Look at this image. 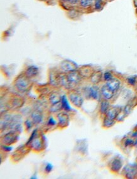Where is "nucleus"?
Listing matches in <instances>:
<instances>
[{"instance_id": "1", "label": "nucleus", "mask_w": 137, "mask_h": 179, "mask_svg": "<svg viewBox=\"0 0 137 179\" xmlns=\"http://www.w3.org/2000/svg\"><path fill=\"white\" fill-rule=\"evenodd\" d=\"M25 73L20 74L15 80V86L18 91L25 92L27 91L31 85L30 80Z\"/></svg>"}, {"instance_id": "2", "label": "nucleus", "mask_w": 137, "mask_h": 179, "mask_svg": "<svg viewBox=\"0 0 137 179\" xmlns=\"http://www.w3.org/2000/svg\"><path fill=\"white\" fill-rule=\"evenodd\" d=\"M80 76L81 75H80L79 72L76 71V70L72 71V72H68V73L66 75L68 87L77 84L80 80Z\"/></svg>"}, {"instance_id": "3", "label": "nucleus", "mask_w": 137, "mask_h": 179, "mask_svg": "<svg viewBox=\"0 0 137 179\" xmlns=\"http://www.w3.org/2000/svg\"><path fill=\"white\" fill-rule=\"evenodd\" d=\"M94 1V0H80L77 8L83 14L84 13L83 11H88L90 10L94 11L93 8Z\"/></svg>"}, {"instance_id": "4", "label": "nucleus", "mask_w": 137, "mask_h": 179, "mask_svg": "<svg viewBox=\"0 0 137 179\" xmlns=\"http://www.w3.org/2000/svg\"><path fill=\"white\" fill-rule=\"evenodd\" d=\"M125 176L128 178H134L137 175V165L130 164L127 165L124 169Z\"/></svg>"}, {"instance_id": "5", "label": "nucleus", "mask_w": 137, "mask_h": 179, "mask_svg": "<svg viewBox=\"0 0 137 179\" xmlns=\"http://www.w3.org/2000/svg\"><path fill=\"white\" fill-rule=\"evenodd\" d=\"M85 95L88 98H92L94 100H97L99 97V89L97 87L93 86L90 87H86L84 90Z\"/></svg>"}, {"instance_id": "6", "label": "nucleus", "mask_w": 137, "mask_h": 179, "mask_svg": "<svg viewBox=\"0 0 137 179\" xmlns=\"http://www.w3.org/2000/svg\"><path fill=\"white\" fill-rule=\"evenodd\" d=\"M70 98V101L72 103V104L73 105H75L76 107L78 108H80L83 103V98L82 97V96L78 93L76 91L74 92H71L69 96Z\"/></svg>"}, {"instance_id": "7", "label": "nucleus", "mask_w": 137, "mask_h": 179, "mask_svg": "<svg viewBox=\"0 0 137 179\" xmlns=\"http://www.w3.org/2000/svg\"><path fill=\"white\" fill-rule=\"evenodd\" d=\"M80 0H60L61 6L66 11L76 8Z\"/></svg>"}, {"instance_id": "8", "label": "nucleus", "mask_w": 137, "mask_h": 179, "mask_svg": "<svg viewBox=\"0 0 137 179\" xmlns=\"http://www.w3.org/2000/svg\"><path fill=\"white\" fill-rule=\"evenodd\" d=\"M60 68L63 72L68 73L76 70L77 68V66L74 62L70 60H65L61 63Z\"/></svg>"}, {"instance_id": "9", "label": "nucleus", "mask_w": 137, "mask_h": 179, "mask_svg": "<svg viewBox=\"0 0 137 179\" xmlns=\"http://www.w3.org/2000/svg\"><path fill=\"white\" fill-rule=\"evenodd\" d=\"M18 136L15 132H10L4 136L3 142L6 145H10L18 140Z\"/></svg>"}, {"instance_id": "10", "label": "nucleus", "mask_w": 137, "mask_h": 179, "mask_svg": "<svg viewBox=\"0 0 137 179\" xmlns=\"http://www.w3.org/2000/svg\"><path fill=\"white\" fill-rule=\"evenodd\" d=\"M121 111V108L119 106H113L109 109L106 115V117L110 119L115 120Z\"/></svg>"}, {"instance_id": "11", "label": "nucleus", "mask_w": 137, "mask_h": 179, "mask_svg": "<svg viewBox=\"0 0 137 179\" xmlns=\"http://www.w3.org/2000/svg\"><path fill=\"white\" fill-rule=\"evenodd\" d=\"M82 12H81L78 8H75L73 9H71L70 10H68L66 12V15L68 18H69L71 20H76L80 18V16L82 15Z\"/></svg>"}, {"instance_id": "12", "label": "nucleus", "mask_w": 137, "mask_h": 179, "mask_svg": "<svg viewBox=\"0 0 137 179\" xmlns=\"http://www.w3.org/2000/svg\"><path fill=\"white\" fill-rule=\"evenodd\" d=\"M106 85L108 86V87L111 89V91L115 93L119 89L121 83L118 79L113 78L111 80L107 82Z\"/></svg>"}, {"instance_id": "13", "label": "nucleus", "mask_w": 137, "mask_h": 179, "mask_svg": "<svg viewBox=\"0 0 137 179\" xmlns=\"http://www.w3.org/2000/svg\"><path fill=\"white\" fill-rule=\"evenodd\" d=\"M123 166V162L119 158H114L110 164V168L113 172H118Z\"/></svg>"}, {"instance_id": "14", "label": "nucleus", "mask_w": 137, "mask_h": 179, "mask_svg": "<svg viewBox=\"0 0 137 179\" xmlns=\"http://www.w3.org/2000/svg\"><path fill=\"white\" fill-rule=\"evenodd\" d=\"M58 118L59 120V125L61 127H65L69 124V117L66 113L62 112L58 114Z\"/></svg>"}, {"instance_id": "15", "label": "nucleus", "mask_w": 137, "mask_h": 179, "mask_svg": "<svg viewBox=\"0 0 137 179\" xmlns=\"http://www.w3.org/2000/svg\"><path fill=\"white\" fill-rule=\"evenodd\" d=\"M101 93L104 98L108 100L113 98L114 94V93L111 90L107 85L103 86V87L101 88Z\"/></svg>"}, {"instance_id": "16", "label": "nucleus", "mask_w": 137, "mask_h": 179, "mask_svg": "<svg viewBox=\"0 0 137 179\" xmlns=\"http://www.w3.org/2000/svg\"><path fill=\"white\" fill-rule=\"evenodd\" d=\"M39 73V68L35 65H30L28 67L25 72V74L29 77L32 78L35 77Z\"/></svg>"}, {"instance_id": "17", "label": "nucleus", "mask_w": 137, "mask_h": 179, "mask_svg": "<svg viewBox=\"0 0 137 179\" xmlns=\"http://www.w3.org/2000/svg\"><path fill=\"white\" fill-rule=\"evenodd\" d=\"M107 1L105 0H94V10L96 12H101L103 10L106 5Z\"/></svg>"}, {"instance_id": "18", "label": "nucleus", "mask_w": 137, "mask_h": 179, "mask_svg": "<svg viewBox=\"0 0 137 179\" xmlns=\"http://www.w3.org/2000/svg\"><path fill=\"white\" fill-rule=\"evenodd\" d=\"M80 75L83 77H90V76L92 75L93 73L92 69L90 67H82L80 70L78 71Z\"/></svg>"}, {"instance_id": "19", "label": "nucleus", "mask_w": 137, "mask_h": 179, "mask_svg": "<svg viewBox=\"0 0 137 179\" xmlns=\"http://www.w3.org/2000/svg\"><path fill=\"white\" fill-rule=\"evenodd\" d=\"M102 77H103V74L101 71L94 72L92 75L90 76V80L93 84H97L101 82Z\"/></svg>"}, {"instance_id": "20", "label": "nucleus", "mask_w": 137, "mask_h": 179, "mask_svg": "<svg viewBox=\"0 0 137 179\" xmlns=\"http://www.w3.org/2000/svg\"><path fill=\"white\" fill-rule=\"evenodd\" d=\"M32 119L34 123H40L42 122L43 117L39 111H35L32 114Z\"/></svg>"}, {"instance_id": "21", "label": "nucleus", "mask_w": 137, "mask_h": 179, "mask_svg": "<svg viewBox=\"0 0 137 179\" xmlns=\"http://www.w3.org/2000/svg\"><path fill=\"white\" fill-rule=\"evenodd\" d=\"M50 100L53 105H55L61 101V97L60 96L59 93L56 92H53L50 96Z\"/></svg>"}, {"instance_id": "22", "label": "nucleus", "mask_w": 137, "mask_h": 179, "mask_svg": "<svg viewBox=\"0 0 137 179\" xmlns=\"http://www.w3.org/2000/svg\"><path fill=\"white\" fill-rule=\"evenodd\" d=\"M109 108H110V103L108 101V100L105 99L101 103L100 111L102 114H106Z\"/></svg>"}, {"instance_id": "23", "label": "nucleus", "mask_w": 137, "mask_h": 179, "mask_svg": "<svg viewBox=\"0 0 137 179\" xmlns=\"http://www.w3.org/2000/svg\"><path fill=\"white\" fill-rule=\"evenodd\" d=\"M32 147L35 151H40L42 148V143L40 139L39 138H35L31 143Z\"/></svg>"}, {"instance_id": "24", "label": "nucleus", "mask_w": 137, "mask_h": 179, "mask_svg": "<svg viewBox=\"0 0 137 179\" xmlns=\"http://www.w3.org/2000/svg\"><path fill=\"white\" fill-rule=\"evenodd\" d=\"M23 105V100L20 98H14L12 101V107L17 108Z\"/></svg>"}, {"instance_id": "25", "label": "nucleus", "mask_w": 137, "mask_h": 179, "mask_svg": "<svg viewBox=\"0 0 137 179\" xmlns=\"http://www.w3.org/2000/svg\"><path fill=\"white\" fill-rule=\"evenodd\" d=\"M61 104H62V107L66 110V111H70L71 110L69 102L66 97V96H63L61 97Z\"/></svg>"}, {"instance_id": "26", "label": "nucleus", "mask_w": 137, "mask_h": 179, "mask_svg": "<svg viewBox=\"0 0 137 179\" xmlns=\"http://www.w3.org/2000/svg\"><path fill=\"white\" fill-rule=\"evenodd\" d=\"M115 123L116 122L114 120L110 119L108 118L107 117H106L103 122V126L106 128H109V127H113L115 124Z\"/></svg>"}, {"instance_id": "27", "label": "nucleus", "mask_w": 137, "mask_h": 179, "mask_svg": "<svg viewBox=\"0 0 137 179\" xmlns=\"http://www.w3.org/2000/svg\"><path fill=\"white\" fill-rule=\"evenodd\" d=\"M134 140H133L131 138H126L124 141V146H125V148H128L134 146Z\"/></svg>"}, {"instance_id": "28", "label": "nucleus", "mask_w": 137, "mask_h": 179, "mask_svg": "<svg viewBox=\"0 0 137 179\" xmlns=\"http://www.w3.org/2000/svg\"><path fill=\"white\" fill-rule=\"evenodd\" d=\"M61 106H62L61 102V103L60 102V103H58L57 104L53 105V106L51 108V111H53V112H56V111L60 110L61 108Z\"/></svg>"}, {"instance_id": "29", "label": "nucleus", "mask_w": 137, "mask_h": 179, "mask_svg": "<svg viewBox=\"0 0 137 179\" xmlns=\"http://www.w3.org/2000/svg\"><path fill=\"white\" fill-rule=\"evenodd\" d=\"M104 80L106 81H107V82L110 80H111L113 78L112 73L111 72H109V71L106 72L104 73Z\"/></svg>"}, {"instance_id": "30", "label": "nucleus", "mask_w": 137, "mask_h": 179, "mask_svg": "<svg viewBox=\"0 0 137 179\" xmlns=\"http://www.w3.org/2000/svg\"><path fill=\"white\" fill-rule=\"evenodd\" d=\"M127 82L131 85H134L136 82V77L131 76L127 79Z\"/></svg>"}, {"instance_id": "31", "label": "nucleus", "mask_w": 137, "mask_h": 179, "mask_svg": "<svg viewBox=\"0 0 137 179\" xmlns=\"http://www.w3.org/2000/svg\"><path fill=\"white\" fill-rule=\"evenodd\" d=\"M36 133H37V130H35L34 131V132L32 133V135H31V136H30V138L29 140L28 141V142H27V144H29L31 143H32V141L35 138V134H36Z\"/></svg>"}, {"instance_id": "32", "label": "nucleus", "mask_w": 137, "mask_h": 179, "mask_svg": "<svg viewBox=\"0 0 137 179\" xmlns=\"http://www.w3.org/2000/svg\"><path fill=\"white\" fill-rule=\"evenodd\" d=\"M53 170V165L50 163H47L46 166L45 167V171L47 173H50Z\"/></svg>"}, {"instance_id": "33", "label": "nucleus", "mask_w": 137, "mask_h": 179, "mask_svg": "<svg viewBox=\"0 0 137 179\" xmlns=\"http://www.w3.org/2000/svg\"><path fill=\"white\" fill-rule=\"evenodd\" d=\"M25 125L27 129H30L32 127V123L30 120H27L25 123Z\"/></svg>"}, {"instance_id": "34", "label": "nucleus", "mask_w": 137, "mask_h": 179, "mask_svg": "<svg viewBox=\"0 0 137 179\" xmlns=\"http://www.w3.org/2000/svg\"><path fill=\"white\" fill-rule=\"evenodd\" d=\"M56 123V121L55 120V119L53 117H51L49 120H48V124L50 125H55Z\"/></svg>"}, {"instance_id": "35", "label": "nucleus", "mask_w": 137, "mask_h": 179, "mask_svg": "<svg viewBox=\"0 0 137 179\" xmlns=\"http://www.w3.org/2000/svg\"><path fill=\"white\" fill-rule=\"evenodd\" d=\"M2 148L5 151H12V148H11V147H10V146H2Z\"/></svg>"}, {"instance_id": "36", "label": "nucleus", "mask_w": 137, "mask_h": 179, "mask_svg": "<svg viewBox=\"0 0 137 179\" xmlns=\"http://www.w3.org/2000/svg\"><path fill=\"white\" fill-rule=\"evenodd\" d=\"M133 3L134 5V7L137 9V0H133Z\"/></svg>"}, {"instance_id": "37", "label": "nucleus", "mask_w": 137, "mask_h": 179, "mask_svg": "<svg viewBox=\"0 0 137 179\" xmlns=\"http://www.w3.org/2000/svg\"><path fill=\"white\" fill-rule=\"evenodd\" d=\"M39 1L44 2H45V3H48V2H49L52 1V0H39Z\"/></svg>"}, {"instance_id": "38", "label": "nucleus", "mask_w": 137, "mask_h": 179, "mask_svg": "<svg viewBox=\"0 0 137 179\" xmlns=\"http://www.w3.org/2000/svg\"><path fill=\"white\" fill-rule=\"evenodd\" d=\"M107 2H113V1H114V0H106Z\"/></svg>"}]
</instances>
